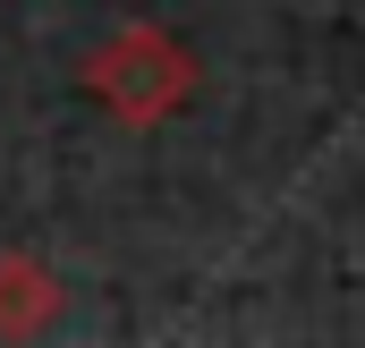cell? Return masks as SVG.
Instances as JSON below:
<instances>
[{"instance_id":"obj_1","label":"cell","mask_w":365,"mask_h":348,"mask_svg":"<svg viewBox=\"0 0 365 348\" xmlns=\"http://www.w3.org/2000/svg\"><path fill=\"white\" fill-rule=\"evenodd\" d=\"M86 93L119 119V128H162V119H179L187 102H195V51H187L170 26H119V34H102L86 51Z\"/></svg>"},{"instance_id":"obj_2","label":"cell","mask_w":365,"mask_h":348,"mask_svg":"<svg viewBox=\"0 0 365 348\" xmlns=\"http://www.w3.org/2000/svg\"><path fill=\"white\" fill-rule=\"evenodd\" d=\"M51 323H60V272L26 247H9L0 255V340H34Z\"/></svg>"}]
</instances>
